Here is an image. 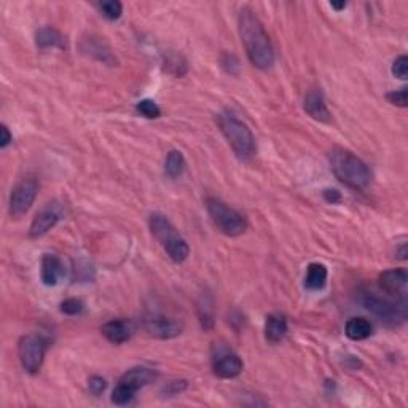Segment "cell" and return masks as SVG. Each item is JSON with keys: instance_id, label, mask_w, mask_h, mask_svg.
I'll return each instance as SVG.
<instances>
[{"instance_id": "32", "label": "cell", "mask_w": 408, "mask_h": 408, "mask_svg": "<svg viewBox=\"0 0 408 408\" xmlns=\"http://www.w3.org/2000/svg\"><path fill=\"white\" fill-rule=\"evenodd\" d=\"M0 131H2V137H0V147H2V149H7V147L10 144H12L13 134H12V132H10L7 125H2V128H0Z\"/></svg>"}, {"instance_id": "26", "label": "cell", "mask_w": 408, "mask_h": 408, "mask_svg": "<svg viewBox=\"0 0 408 408\" xmlns=\"http://www.w3.org/2000/svg\"><path fill=\"white\" fill-rule=\"evenodd\" d=\"M85 309V303L78 298H67L61 303V311L67 316H78Z\"/></svg>"}, {"instance_id": "25", "label": "cell", "mask_w": 408, "mask_h": 408, "mask_svg": "<svg viewBox=\"0 0 408 408\" xmlns=\"http://www.w3.org/2000/svg\"><path fill=\"white\" fill-rule=\"evenodd\" d=\"M198 313H200V321L203 328H211L214 326V319H213V303L208 297H203L201 300L200 307H198Z\"/></svg>"}, {"instance_id": "24", "label": "cell", "mask_w": 408, "mask_h": 408, "mask_svg": "<svg viewBox=\"0 0 408 408\" xmlns=\"http://www.w3.org/2000/svg\"><path fill=\"white\" fill-rule=\"evenodd\" d=\"M136 112L142 117L145 118H150V120H154V118H158L161 117V109L160 106L156 104L155 101L152 99H142L136 104Z\"/></svg>"}, {"instance_id": "28", "label": "cell", "mask_w": 408, "mask_h": 408, "mask_svg": "<svg viewBox=\"0 0 408 408\" xmlns=\"http://www.w3.org/2000/svg\"><path fill=\"white\" fill-rule=\"evenodd\" d=\"M106 387H107V381L102 376L95 375L88 380V391H90L93 396H101L102 392L106 391Z\"/></svg>"}, {"instance_id": "9", "label": "cell", "mask_w": 408, "mask_h": 408, "mask_svg": "<svg viewBox=\"0 0 408 408\" xmlns=\"http://www.w3.org/2000/svg\"><path fill=\"white\" fill-rule=\"evenodd\" d=\"M213 370L219 378L224 380H232L241 375L244 363L238 354L225 343H214L213 346Z\"/></svg>"}, {"instance_id": "7", "label": "cell", "mask_w": 408, "mask_h": 408, "mask_svg": "<svg viewBox=\"0 0 408 408\" xmlns=\"http://www.w3.org/2000/svg\"><path fill=\"white\" fill-rule=\"evenodd\" d=\"M158 376L154 368L149 367H134L126 373H123L118 385L115 386L114 392H112V404L115 405H126L134 399L137 391L142 387L149 386L150 383H154Z\"/></svg>"}, {"instance_id": "2", "label": "cell", "mask_w": 408, "mask_h": 408, "mask_svg": "<svg viewBox=\"0 0 408 408\" xmlns=\"http://www.w3.org/2000/svg\"><path fill=\"white\" fill-rule=\"evenodd\" d=\"M331 166L333 174L341 184L354 190H363L370 185L372 174L368 166L351 152L335 149L331 152Z\"/></svg>"}, {"instance_id": "29", "label": "cell", "mask_w": 408, "mask_h": 408, "mask_svg": "<svg viewBox=\"0 0 408 408\" xmlns=\"http://www.w3.org/2000/svg\"><path fill=\"white\" fill-rule=\"evenodd\" d=\"M386 99L397 107H407V88H400V90L387 93Z\"/></svg>"}, {"instance_id": "3", "label": "cell", "mask_w": 408, "mask_h": 408, "mask_svg": "<svg viewBox=\"0 0 408 408\" xmlns=\"http://www.w3.org/2000/svg\"><path fill=\"white\" fill-rule=\"evenodd\" d=\"M217 125L239 160H250L255 154V139L248 125L236 118L232 112H222L215 118Z\"/></svg>"}, {"instance_id": "8", "label": "cell", "mask_w": 408, "mask_h": 408, "mask_svg": "<svg viewBox=\"0 0 408 408\" xmlns=\"http://www.w3.org/2000/svg\"><path fill=\"white\" fill-rule=\"evenodd\" d=\"M48 350V340L38 333H27L18 343L19 362L27 373H37L42 368L45 352Z\"/></svg>"}, {"instance_id": "19", "label": "cell", "mask_w": 408, "mask_h": 408, "mask_svg": "<svg viewBox=\"0 0 408 408\" xmlns=\"http://www.w3.org/2000/svg\"><path fill=\"white\" fill-rule=\"evenodd\" d=\"M328 272L326 265L322 263H309L304 276V287L311 292H319L326 287Z\"/></svg>"}, {"instance_id": "4", "label": "cell", "mask_w": 408, "mask_h": 408, "mask_svg": "<svg viewBox=\"0 0 408 408\" xmlns=\"http://www.w3.org/2000/svg\"><path fill=\"white\" fill-rule=\"evenodd\" d=\"M150 232L155 236L156 241L161 244V248L166 250L169 259L176 263H184L190 255V248L187 241L182 238L176 227L171 224V220L166 215L160 213H154L149 220Z\"/></svg>"}, {"instance_id": "14", "label": "cell", "mask_w": 408, "mask_h": 408, "mask_svg": "<svg viewBox=\"0 0 408 408\" xmlns=\"http://www.w3.org/2000/svg\"><path fill=\"white\" fill-rule=\"evenodd\" d=\"M101 332L107 341L114 343V345H123L132 337L134 327H132V322L126 321V319H114V321L104 324Z\"/></svg>"}, {"instance_id": "11", "label": "cell", "mask_w": 408, "mask_h": 408, "mask_svg": "<svg viewBox=\"0 0 408 408\" xmlns=\"http://www.w3.org/2000/svg\"><path fill=\"white\" fill-rule=\"evenodd\" d=\"M144 328L150 337L160 338V340H171V338L179 337L184 331V324L174 317L166 316H147L144 319Z\"/></svg>"}, {"instance_id": "5", "label": "cell", "mask_w": 408, "mask_h": 408, "mask_svg": "<svg viewBox=\"0 0 408 408\" xmlns=\"http://www.w3.org/2000/svg\"><path fill=\"white\" fill-rule=\"evenodd\" d=\"M362 307L376 316L387 326H400L407 321V302L405 300H389L372 292H362L359 297Z\"/></svg>"}, {"instance_id": "27", "label": "cell", "mask_w": 408, "mask_h": 408, "mask_svg": "<svg viewBox=\"0 0 408 408\" xmlns=\"http://www.w3.org/2000/svg\"><path fill=\"white\" fill-rule=\"evenodd\" d=\"M408 73V58L402 55L392 62V75L400 78V80H405Z\"/></svg>"}, {"instance_id": "18", "label": "cell", "mask_w": 408, "mask_h": 408, "mask_svg": "<svg viewBox=\"0 0 408 408\" xmlns=\"http://www.w3.org/2000/svg\"><path fill=\"white\" fill-rule=\"evenodd\" d=\"M82 50L85 51L86 55L99 59V61L106 62V64H109V66H117V58L114 56V53L110 51V48L107 47L106 43L101 40V38H97V37L85 38Z\"/></svg>"}, {"instance_id": "17", "label": "cell", "mask_w": 408, "mask_h": 408, "mask_svg": "<svg viewBox=\"0 0 408 408\" xmlns=\"http://www.w3.org/2000/svg\"><path fill=\"white\" fill-rule=\"evenodd\" d=\"M287 328V317L283 313H272L265 322V338L272 345H276L286 338Z\"/></svg>"}, {"instance_id": "20", "label": "cell", "mask_w": 408, "mask_h": 408, "mask_svg": "<svg viewBox=\"0 0 408 408\" xmlns=\"http://www.w3.org/2000/svg\"><path fill=\"white\" fill-rule=\"evenodd\" d=\"M345 333L350 340L362 341V340H367V338L372 335L373 326L372 322L365 317H351L350 321L346 322Z\"/></svg>"}, {"instance_id": "21", "label": "cell", "mask_w": 408, "mask_h": 408, "mask_svg": "<svg viewBox=\"0 0 408 408\" xmlns=\"http://www.w3.org/2000/svg\"><path fill=\"white\" fill-rule=\"evenodd\" d=\"M36 43L40 50H48V48H64V38L58 29L51 26L40 27L36 32Z\"/></svg>"}, {"instance_id": "16", "label": "cell", "mask_w": 408, "mask_h": 408, "mask_svg": "<svg viewBox=\"0 0 408 408\" xmlns=\"http://www.w3.org/2000/svg\"><path fill=\"white\" fill-rule=\"evenodd\" d=\"M59 219H61V215H59L56 209L47 208L40 211L32 220L31 228H29V236L34 239L42 238V236H45L51 228L56 227Z\"/></svg>"}, {"instance_id": "30", "label": "cell", "mask_w": 408, "mask_h": 408, "mask_svg": "<svg viewBox=\"0 0 408 408\" xmlns=\"http://www.w3.org/2000/svg\"><path fill=\"white\" fill-rule=\"evenodd\" d=\"M187 387H189V383H187L185 380L171 381L163 387V391L161 392H163V394H166V396H177V394H180V392H184Z\"/></svg>"}, {"instance_id": "6", "label": "cell", "mask_w": 408, "mask_h": 408, "mask_svg": "<svg viewBox=\"0 0 408 408\" xmlns=\"http://www.w3.org/2000/svg\"><path fill=\"white\" fill-rule=\"evenodd\" d=\"M206 209H208L211 219H213L215 227L219 228V232L225 236L235 238V236H241L248 230V220L244 215L230 208L222 200L209 196L206 200Z\"/></svg>"}, {"instance_id": "15", "label": "cell", "mask_w": 408, "mask_h": 408, "mask_svg": "<svg viewBox=\"0 0 408 408\" xmlns=\"http://www.w3.org/2000/svg\"><path fill=\"white\" fill-rule=\"evenodd\" d=\"M303 109L309 117L314 118V120L321 123L332 121L331 112H328L322 93L319 90H309L307 93V96H304V101H303Z\"/></svg>"}, {"instance_id": "34", "label": "cell", "mask_w": 408, "mask_h": 408, "mask_svg": "<svg viewBox=\"0 0 408 408\" xmlns=\"http://www.w3.org/2000/svg\"><path fill=\"white\" fill-rule=\"evenodd\" d=\"M346 2H341V3H337V2H331V7L333 8V10H337V12H341V10H345L346 8Z\"/></svg>"}, {"instance_id": "1", "label": "cell", "mask_w": 408, "mask_h": 408, "mask_svg": "<svg viewBox=\"0 0 408 408\" xmlns=\"http://www.w3.org/2000/svg\"><path fill=\"white\" fill-rule=\"evenodd\" d=\"M241 42L245 55L257 69H269L274 64V50L263 24L250 8H243L238 16Z\"/></svg>"}, {"instance_id": "12", "label": "cell", "mask_w": 408, "mask_h": 408, "mask_svg": "<svg viewBox=\"0 0 408 408\" xmlns=\"http://www.w3.org/2000/svg\"><path fill=\"white\" fill-rule=\"evenodd\" d=\"M407 283L408 274L404 268L386 269L378 278V286H380L381 291L394 297L396 300L407 298Z\"/></svg>"}, {"instance_id": "31", "label": "cell", "mask_w": 408, "mask_h": 408, "mask_svg": "<svg viewBox=\"0 0 408 408\" xmlns=\"http://www.w3.org/2000/svg\"><path fill=\"white\" fill-rule=\"evenodd\" d=\"M324 200H326L327 203H331V204H338V203H341L343 196H341L340 191L335 190V189H327L326 191H324Z\"/></svg>"}, {"instance_id": "22", "label": "cell", "mask_w": 408, "mask_h": 408, "mask_svg": "<svg viewBox=\"0 0 408 408\" xmlns=\"http://www.w3.org/2000/svg\"><path fill=\"white\" fill-rule=\"evenodd\" d=\"M185 166L187 163L184 154H182L180 150H171L165 161V174L168 176L169 179H179V177L184 174Z\"/></svg>"}, {"instance_id": "13", "label": "cell", "mask_w": 408, "mask_h": 408, "mask_svg": "<svg viewBox=\"0 0 408 408\" xmlns=\"http://www.w3.org/2000/svg\"><path fill=\"white\" fill-rule=\"evenodd\" d=\"M66 276L62 260L55 254H45L40 262V278L42 283L48 287H55Z\"/></svg>"}, {"instance_id": "10", "label": "cell", "mask_w": 408, "mask_h": 408, "mask_svg": "<svg viewBox=\"0 0 408 408\" xmlns=\"http://www.w3.org/2000/svg\"><path fill=\"white\" fill-rule=\"evenodd\" d=\"M37 193L38 182L34 179V177H24L23 180H19L12 190V196H10V215L14 219L23 217V215L31 209V206L37 198Z\"/></svg>"}, {"instance_id": "23", "label": "cell", "mask_w": 408, "mask_h": 408, "mask_svg": "<svg viewBox=\"0 0 408 408\" xmlns=\"http://www.w3.org/2000/svg\"><path fill=\"white\" fill-rule=\"evenodd\" d=\"M97 8H99L102 16L109 21H117L123 14V5L118 0H104V2L97 3Z\"/></svg>"}, {"instance_id": "33", "label": "cell", "mask_w": 408, "mask_h": 408, "mask_svg": "<svg viewBox=\"0 0 408 408\" xmlns=\"http://www.w3.org/2000/svg\"><path fill=\"white\" fill-rule=\"evenodd\" d=\"M396 255H397V259H399V260H407V244H402L400 248L397 249Z\"/></svg>"}]
</instances>
